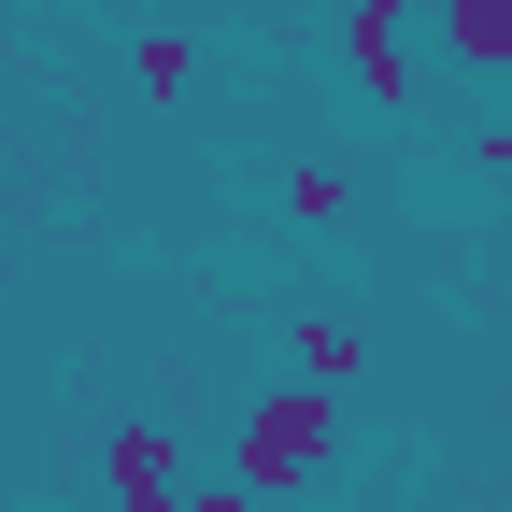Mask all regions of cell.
<instances>
[{
    "label": "cell",
    "mask_w": 512,
    "mask_h": 512,
    "mask_svg": "<svg viewBox=\"0 0 512 512\" xmlns=\"http://www.w3.org/2000/svg\"><path fill=\"white\" fill-rule=\"evenodd\" d=\"M285 356H299V384H356V370H370V342L342 328V313H299V328H285Z\"/></svg>",
    "instance_id": "cell-5"
},
{
    "label": "cell",
    "mask_w": 512,
    "mask_h": 512,
    "mask_svg": "<svg viewBox=\"0 0 512 512\" xmlns=\"http://www.w3.org/2000/svg\"><path fill=\"white\" fill-rule=\"evenodd\" d=\"M342 57H356L370 114H413V43H399V0H356V15H342Z\"/></svg>",
    "instance_id": "cell-3"
},
{
    "label": "cell",
    "mask_w": 512,
    "mask_h": 512,
    "mask_svg": "<svg viewBox=\"0 0 512 512\" xmlns=\"http://www.w3.org/2000/svg\"><path fill=\"white\" fill-rule=\"evenodd\" d=\"M228 470H242L256 498L328 484V470H342V384H271V399H242V427H228Z\"/></svg>",
    "instance_id": "cell-1"
},
{
    "label": "cell",
    "mask_w": 512,
    "mask_h": 512,
    "mask_svg": "<svg viewBox=\"0 0 512 512\" xmlns=\"http://www.w3.org/2000/svg\"><path fill=\"white\" fill-rule=\"evenodd\" d=\"M100 484H114V512H185V456H171V427H100Z\"/></svg>",
    "instance_id": "cell-2"
},
{
    "label": "cell",
    "mask_w": 512,
    "mask_h": 512,
    "mask_svg": "<svg viewBox=\"0 0 512 512\" xmlns=\"http://www.w3.org/2000/svg\"><path fill=\"white\" fill-rule=\"evenodd\" d=\"M185 512H256V484L228 470V484H185Z\"/></svg>",
    "instance_id": "cell-8"
},
{
    "label": "cell",
    "mask_w": 512,
    "mask_h": 512,
    "mask_svg": "<svg viewBox=\"0 0 512 512\" xmlns=\"http://www.w3.org/2000/svg\"><path fill=\"white\" fill-rule=\"evenodd\" d=\"M484 157H498V171H512V128H484Z\"/></svg>",
    "instance_id": "cell-9"
},
{
    "label": "cell",
    "mask_w": 512,
    "mask_h": 512,
    "mask_svg": "<svg viewBox=\"0 0 512 512\" xmlns=\"http://www.w3.org/2000/svg\"><path fill=\"white\" fill-rule=\"evenodd\" d=\"M427 29L456 72H512V0H427Z\"/></svg>",
    "instance_id": "cell-4"
},
{
    "label": "cell",
    "mask_w": 512,
    "mask_h": 512,
    "mask_svg": "<svg viewBox=\"0 0 512 512\" xmlns=\"http://www.w3.org/2000/svg\"><path fill=\"white\" fill-rule=\"evenodd\" d=\"M128 72H143V100H185V86H200V43H185V29H143Z\"/></svg>",
    "instance_id": "cell-7"
},
{
    "label": "cell",
    "mask_w": 512,
    "mask_h": 512,
    "mask_svg": "<svg viewBox=\"0 0 512 512\" xmlns=\"http://www.w3.org/2000/svg\"><path fill=\"white\" fill-rule=\"evenodd\" d=\"M0 214H15V171H0Z\"/></svg>",
    "instance_id": "cell-10"
},
{
    "label": "cell",
    "mask_w": 512,
    "mask_h": 512,
    "mask_svg": "<svg viewBox=\"0 0 512 512\" xmlns=\"http://www.w3.org/2000/svg\"><path fill=\"white\" fill-rule=\"evenodd\" d=\"M285 214H299V228H342V214H356V185H342L328 157H299V171H285Z\"/></svg>",
    "instance_id": "cell-6"
}]
</instances>
